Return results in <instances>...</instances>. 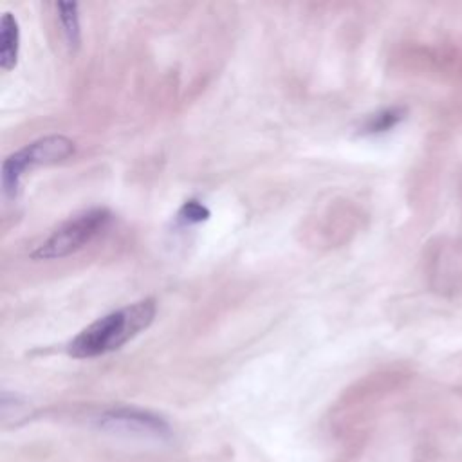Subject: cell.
<instances>
[{
    "label": "cell",
    "instance_id": "cell-1",
    "mask_svg": "<svg viewBox=\"0 0 462 462\" xmlns=\"http://www.w3.org/2000/svg\"><path fill=\"white\" fill-rule=\"evenodd\" d=\"M155 312L157 305L152 298L112 310L85 327L69 343L67 352L76 359H90L114 352L146 330L152 325Z\"/></svg>",
    "mask_w": 462,
    "mask_h": 462
},
{
    "label": "cell",
    "instance_id": "cell-2",
    "mask_svg": "<svg viewBox=\"0 0 462 462\" xmlns=\"http://www.w3.org/2000/svg\"><path fill=\"white\" fill-rule=\"evenodd\" d=\"M112 220V213L106 208H92L83 211L60 227H56L32 253V260H60L78 253L90 244Z\"/></svg>",
    "mask_w": 462,
    "mask_h": 462
},
{
    "label": "cell",
    "instance_id": "cell-3",
    "mask_svg": "<svg viewBox=\"0 0 462 462\" xmlns=\"http://www.w3.org/2000/svg\"><path fill=\"white\" fill-rule=\"evenodd\" d=\"M74 141L65 135L40 137L18 152L7 155L2 162V189L9 199H16L22 177L36 166H51L67 161L74 153Z\"/></svg>",
    "mask_w": 462,
    "mask_h": 462
},
{
    "label": "cell",
    "instance_id": "cell-4",
    "mask_svg": "<svg viewBox=\"0 0 462 462\" xmlns=\"http://www.w3.org/2000/svg\"><path fill=\"white\" fill-rule=\"evenodd\" d=\"M96 424L101 430L132 435V437H144V439H159L166 440L171 437L170 424L159 417L157 413L139 410V408H112L97 415Z\"/></svg>",
    "mask_w": 462,
    "mask_h": 462
},
{
    "label": "cell",
    "instance_id": "cell-5",
    "mask_svg": "<svg viewBox=\"0 0 462 462\" xmlns=\"http://www.w3.org/2000/svg\"><path fill=\"white\" fill-rule=\"evenodd\" d=\"M20 25L13 13L5 11L0 18V67L13 70L18 63Z\"/></svg>",
    "mask_w": 462,
    "mask_h": 462
},
{
    "label": "cell",
    "instance_id": "cell-6",
    "mask_svg": "<svg viewBox=\"0 0 462 462\" xmlns=\"http://www.w3.org/2000/svg\"><path fill=\"white\" fill-rule=\"evenodd\" d=\"M56 13L63 38L70 51H76L81 43V23H79V5L76 2H58Z\"/></svg>",
    "mask_w": 462,
    "mask_h": 462
},
{
    "label": "cell",
    "instance_id": "cell-7",
    "mask_svg": "<svg viewBox=\"0 0 462 462\" xmlns=\"http://www.w3.org/2000/svg\"><path fill=\"white\" fill-rule=\"evenodd\" d=\"M402 117V110L397 108H390V110H383L375 116H372L365 126H363V134H379V132H386L392 126H395Z\"/></svg>",
    "mask_w": 462,
    "mask_h": 462
},
{
    "label": "cell",
    "instance_id": "cell-8",
    "mask_svg": "<svg viewBox=\"0 0 462 462\" xmlns=\"http://www.w3.org/2000/svg\"><path fill=\"white\" fill-rule=\"evenodd\" d=\"M209 215H211V211L200 200H195V199L186 200L179 209V220L184 224L206 222L209 218Z\"/></svg>",
    "mask_w": 462,
    "mask_h": 462
}]
</instances>
